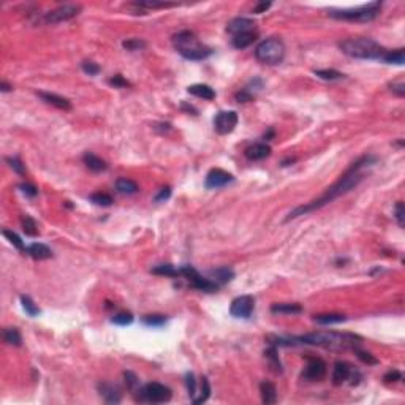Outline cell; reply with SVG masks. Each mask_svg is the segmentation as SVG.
Segmentation results:
<instances>
[{
  "label": "cell",
  "instance_id": "obj_34",
  "mask_svg": "<svg viewBox=\"0 0 405 405\" xmlns=\"http://www.w3.org/2000/svg\"><path fill=\"white\" fill-rule=\"evenodd\" d=\"M21 302H22V309L26 310V314L30 315V317H37L40 315V307L37 306V304L30 299V296H21Z\"/></svg>",
  "mask_w": 405,
  "mask_h": 405
},
{
  "label": "cell",
  "instance_id": "obj_40",
  "mask_svg": "<svg viewBox=\"0 0 405 405\" xmlns=\"http://www.w3.org/2000/svg\"><path fill=\"white\" fill-rule=\"evenodd\" d=\"M185 385H187V391H189V396L192 397V401L197 397L198 394V388H197V378H195L193 373H187L185 375Z\"/></svg>",
  "mask_w": 405,
  "mask_h": 405
},
{
  "label": "cell",
  "instance_id": "obj_12",
  "mask_svg": "<svg viewBox=\"0 0 405 405\" xmlns=\"http://www.w3.org/2000/svg\"><path fill=\"white\" fill-rule=\"evenodd\" d=\"M326 367H328V365H326V363L320 360V358L309 356L307 365L302 372V378L307 381H320L326 375Z\"/></svg>",
  "mask_w": 405,
  "mask_h": 405
},
{
  "label": "cell",
  "instance_id": "obj_35",
  "mask_svg": "<svg viewBox=\"0 0 405 405\" xmlns=\"http://www.w3.org/2000/svg\"><path fill=\"white\" fill-rule=\"evenodd\" d=\"M90 201H92L95 206H103V207L111 206L113 202H114L111 195H108V193H101V192H97V193L90 195Z\"/></svg>",
  "mask_w": 405,
  "mask_h": 405
},
{
  "label": "cell",
  "instance_id": "obj_20",
  "mask_svg": "<svg viewBox=\"0 0 405 405\" xmlns=\"http://www.w3.org/2000/svg\"><path fill=\"white\" fill-rule=\"evenodd\" d=\"M82 162L90 171H93V173H101V171H105L108 168L106 162L101 160L100 157H97V155L92 152H85L82 155Z\"/></svg>",
  "mask_w": 405,
  "mask_h": 405
},
{
  "label": "cell",
  "instance_id": "obj_25",
  "mask_svg": "<svg viewBox=\"0 0 405 405\" xmlns=\"http://www.w3.org/2000/svg\"><path fill=\"white\" fill-rule=\"evenodd\" d=\"M272 314H282V315H296L302 312V307L299 304H288V302H282V304H274L271 307Z\"/></svg>",
  "mask_w": 405,
  "mask_h": 405
},
{
  "label": "cell",
  "instance_id": "obj_17",
  "mask_svg": "<svg viewBox=\"0 0 405 405\" xmlns=\"http://www.w3.org/2000/svg\"><path fill=\"white\" fill-rule=\"evenodd\" d=\"M37 95L40 97L43 101H46L48 105H52L59 108V110H72V103L60 95H56V93H51V92H37Z\"/></svg>",
  "mask_w": 405,
  "mask_h": 405
},
{
  "label": "cell",
  "instance_id": "obj_44",
  "mask_svg": "<svg viewBox=\"0 0 405 405\" xmlns=\"http://www.w3.org/2000/svg\"><path fill=\"white\" fill-rule=\"evenodd\" d=\"M81 68H82V72L84 73H87L89 76H95L100 73V67L95 64V62H92V60H85L81 64Z\"/></svg>",
  "mask_w": 405,
  "mask_h": 405
},
{
  "label": "cell",
  "instance_id": "obj_54",
  "mask_svg": "<svg viewBox=\"0 0 405 405\" xmlns=\"http://www.w3.org/2000/svg\"><path fill=\"white\" fill-rule=\"evenodd\" d=\"M271 2H260V3H256V6L253 8V13L255 14H260V13H264L266 10H269L271 8Z\"/></svg>",
  "mask_w": 405,
  "mask_h": 405
},
{
  "label": "cell",
  "instance_id": "obj_11",
  "mask_svg": "<svg viewBox=\"0 0 405 405\" xmlns=\"http://www.w3.org/2000/svg\"><path fill=\"white\" fill-rule=\"evenodd\" d=\"M253 309H255L253 296L244 294V296H238L236 299H233L231 307H230V314L236 318H248L252 315Z\"/></svg>",
  "mask_w": 405,
  "mask_h": 405
},
{
  "label": "cell",
  "instance_id": "obj_29",
  "mask_svg": "<svg viewBox=\"0 0 405 405\" xmlns=\"http://www.w3.org/2000/svg\"><path fill=\"white\" fill-rule=\"evenodd\" d=\"M209 396H211V385H209V380L206 377H201L200 378V393L197 394V397L192 401L193 404H202L209 399Z\"/></svg>",
  "mask_w": 405,
  "mask_h": 405
},
{
  "label": "cell",
  "instance_id": "obj_15",
  "mask_svg": "<svg viewBox=\"0 0 405 405\" xmlns=\"http://www.w3.org/2000/svg\"><path fill=\"white\" fill-rule=\"evenodd\" d=\"M244 155L252 162L264 160L271 155V147L266 143H255V144L247 147V149L244 151Z\"/></svg>",
  "mask_w": 405,
  "mask_h": 405
},
{
  "label": "cell",
  "instance_id": "obj_33",
  "mask_svg": "<svg viewBox=\"0 0 405 405\" xmlns=\"http://www.w3.org/2000/svg\"><path fill=\"white\" fill-rule=\"evenodd\" d=\"M21 225H22V230H24V233H26L27 236H32L34 238V236L38 235V225H37V222L30 215H22Z\"/></svg>",
  "mask_w": 405,
  "mask_h": 405
},
{
  "label": "cell",
  "instance_id": "obj_55",
  "mask_svg": "<svg viewBox=\"0 0 405 405\" xmlns=\"http://www.w3.org/2000/svg\"><path fill=\"white\" fill-rule=\"evenodd\" d=\"M0 89H2V92H10L13 87H11L10 84H6L5 81H2V82H0Z\"/></svg>",
  "mask_w": 405,
  "mask_h": 405
},
{
  "label": "cell",
  "instance_id": "obj_13",
  "mask_svg": "<svg viewBox=\"0 0 405 405\" xmlns=\"http://www.w3.org/2000/svg\"><path fill=\"white\" fill-rule=\"evenodd\" d=\"M235 181L233 174H230L228 171H223L220 168H214L206 174V187L207 189H220V187H225L227 184Z\"/></svg>",
  "mask_w": 405,
  "mask_h": 405
},
{
  "label": "cell",
  "instance_id": "obj_36",
  "mask_svg": "<svg viewBox=\"0 0 405 405\" xmlns=\"http://www.w3.org/2000/svg\"><path fill=\"white\" fill-rule=\"evenodd\" d=\"M315 76H318L320 80L324 81H337L344 78V73L337 72V70H315Z\"/></svg>",
  "mask_w": 405,
  "mask_h": 405
},
{
  "label": "cell",
  "instance_id": "obj_47",
  "mask_svg": "<svg viewBox=\"0 0 405 405\" xmlns=\"http://www.w3.org/2000/svg\"><path fill=\"white\" fill-rule=\"evenodd\" d=\"M396 220L399 223V227H404L405 225V207L402 201H399L396 204Z\"/></svg>",
  "mask_w": 405,
  "mask_h": 405
},
{
  "label": "cell",
  "instance_id": "obj_21",
  "mask_svg": "<svg viewBox=\"0 0 405 405\" xmlns=\"http://www.w3.org/2000/svg\"><path fill=\"white\" fill-rule=\"evenodd\" d=\"M256 38H258V34L255 32H244V34H238V35H235L231 38V44L235 46L236 49H245V48H248V46H250Z\"/></svg>",
  "mask_w": 405,
  "mask_h": 405
},
{
  "label": "cell",
  "instance_id": "obj_50",
  "mask_svg": "<svg viewBox=\"0 0 405 405\" xmlns=\"http://www.w3.org/2000/svg\"><path fill=\"white\" fill-rule=\"evenodd\" d=\"M19 189H21L22 193L27 195V197H30V198H35L37 195H38V189H37V187L32 185V184H29V182L21 184V185H19Z\"/></svg>",
  "mask_w": 405,
  "mask_h": 405
},
{
  "label": "cell",
  "instance_id": "obj_4",
  "mask_svg": "<svg viewBox=\"0 0 405 405\" xmlns=\"http://www.w3.org/2000/svg\"><path fill=\"white\" fill-rule=\"evenodd\" d=\"M173 44L176 51L181 54L184 59L189 60H204L209 56H212V49L209 46L202 44L197 35L190 30H182L173 37Z\"/></svg>",
  "mask_w": 405,
  "mask_h": 405
},
{
  "label": "cell",
  "instance_id": "obj_37",
  "mask_svg": "<svg viewBox=\"0 0 405 405\" xmlns=\"http://www.w3.org/2000/svg\"><path fill=\"white\" fill-rule=\"evenodd\" d=\"M2 235L10 241V243L18 248L19 252H26L27 250V247H24V243H22V239L16 235L14 231L11 230H2Z\"/></svg>",
  "mask_w": 405,
  "mask_h": 405
},
{
  "label": "cell",
  "instance_id": "obj_38",
  "mask_svg": "<svg viewBox=\"0 0 405 405\" xmlns=\"http://www.w3.org/2000/svg\"><path fill=\"white\" fill-rule=\"evenodd\" d=\"M143 323L147 326H163L166 323V317L162 314H152V315H144Z\"/></svg>",
  "mask_w": 405,
  "mask_h": 405
},
{
  "label": "cell",
  "instance_id": "obj_24",
  "mask_svg": "<svg viewBox=\"0 0 405 405\" xmlns=\"http://www.w3.org/2000/svg\"><path fill=\"white\" fill-rule=\"evenodd\" d=\"M264 358H266V361L269 364L271 370H274L276 373H282V363L279 360V355H277V348L276 345H271L269 348L264 350Z\"/></svg>",
  "mask_w": 405,
  "mask_h": 405
},
{
  "label": "cell",
  "instance_id": "obj_22",
  "mask_svg": "<svg viewBox=\"0 0 405 405\" xmlns=\"http://www.w3.org/2000/svg\"><path fill=\"white\" fill-rule=\"evenodd\" d=\"M187 92L192 93V95L202 98V100H214L215 98V90L207 84H193L190 85Z\"/></svg>",
  "mask_w": 405,
  "mask_h": 405
},
{
  "label": "cell",
  "instance_id": "obj_46",
  "mask_svg": "<svg viewBox=\"0 0 405 405\" xmlns=\"http://www.w3.org/2000/svg\"><path fill=\"white\" fill-rule=\"evenodd\" d=\"M356 352V356L360 358V360L364 363V364H367V365H375V364H378V360L377 358H373L370 353H367V352H361V350H355Z\"/></svg>",
  "mask_w": 405,
  "mask_h": 405
},
{
  "label": "cell",
  "instance_id": "obj_51",
  "mask_svg": "<svg viewBox=\"0 0 405 405\" xmlns=\"http://www.w3.org/2000/svg\"><path fill=\"white\" fill-rule=\"evenodd\" d=\"M253 100H255V95H252V93L245 89H241L236 93V101H239V103H247V101H253Z\"/></svg>",
  "mask_w": 405,
  "mask_h": 405
},
{
  "label": "cell",
  "instance_id": "obj_45",
  "mask_svg": "<svg viewBox=\"0 0 405 405\" xmlns=\"http://www.w3.org/2000/svg\"><path fill=\"white\" fill-rule=\"evenodd\" d=\"M6 163H10L13 171H16L18 174H26V166L22 165V162L18 157H6Z\"/></svg>",
  "mask_w": 405,
  "mask_h": 405
},
{
  "label": "cell",
  "instance_id": "obj_3",
  "mask_svg": "<svg viewBox=\"0 0 405 405\" xmlns=\"http://www.w3.org/2000/svg\"><path fill=\"white\" fill-rule=\"evenodd\" d=\"M340 51L347 54L348 57L353 59H383V56L388 52L380 43H377L372 38H348L339 43Z\"/></svg>",
  "mask_w": 405,
  "mask_h": 405
},
{
  "label": "cell",
  "instance_id": "obj_16",
  "mask_svg": "<svg viewBox=\"0 0 405 405\" xmlns=\"http://www.w3.org/2000/svg\"><path fill=\"white\" fill-rule=\"evenodd\" d=\"M189 282L190 285L195 288V290H198V291H204V293H215L217 290H219V284H215L214 280L211 279H204L202 276H200V272L198 274H195L192 279H189Z\"/></svg>",
  "mask_w": 405,
  "mask_h": 405
},
{
  "label": "cell",
  "instance_id": "obj_27",
  "mask_svg": "<svg viewBox=\"0 0 405 405\" xmlns=\"http://www.w3.org/2000/svg\"><path fill=\"white\" fill-rule=\"evenodd\" d=\"M116 190L122 195H133L139 189H138V184L135 181H131V179H127V177H121L116 181Z\"/></svg>",
  "mask_w": 405,
  "mask_h": 405
},
{
  "label": "cell",
  "instance_id": "obj_1",
  "mask_svg": "<svg viewBox=\"0 0 405 405\" xmlns=\"http://www.w3.org/2000/svg\"><path fill=\"white\" fill-rule=\"evenodd\" d=\"M375 162H377V159L373 157V155H363V157H360L356 162L352 163V166H350L345 171V173L339 177L337 182H334L329 187V189L324 190V193L322 195L320 198L310 201V202H307V204H302V206L294 207L293 211L286 215L285 222H290L293 219H298V217H301V215H306L309 212L318 211V209H322L326 204H329V202L334 201L336 198H339V197H342V195L348 193L350 190H353L355 187L364 179L363 169L372 166Z\"/></svg>",
  "mask_w": 405,
  "mask_h": 405
},
{
  "label": "cell",
  "instance_id": "obj_39",
  "mask_svg": "<svg viewBox=\"0 0 405 405\" xmlns=\"http://www.w3.org/2000/svg\"><path fill=\"white\" fill-rule=\"evenodd\" d=\"M111 322L114 324H119V326H127V324L133 323V315H131L130 312H119L111 318Z\"/></svg>",
  "mask_w": 405,
  "mask_h": 405
},
{
  "label": "cell",
  "instance_id": "obj_43",
  "mask_svg": "<svg viewBox=\"0 0 405 405\" xmlns=\"http://www.w3.org/2000/svg\"><path fill=\"white\" fill-rule=\"evenodd\" d=\"M123 378H125L127 388L130 389V391H136V389L139 388V380L133 372H125L123 373Z\"/></svg>",
  "mask_w": 405,
  "mask_h": 405
},
{
  "label": "cell",
  "instance_id": "obj_53",
  "mask_svg": "<svg viewBox=\"0 0 405 405\" xmlns=\"http://www.w3.org/2000/svg\"><path fill=\"white\" fill-rule=\"evenodd\" d=\"M383 380L386 381V383H391V381H399V380H402V373L399 370H396V369L389 370L388 373H385Z\"/></svg>",
  "mask_w": 405,
  "mask_h": 405
},
{
  "label": "cell",
  "instance_id": "obj_10",
  "mask_svg": "<svg viewBox=\"0 0 405 405\" xmlns=\"http://www.w3.org/2000/svg\"><path fill=\"white\" fill-rule=\"evenodd\" d=\"M239 116L236 111H220L214 119V128L219 135H228L236 128Z\"/></svg>",
  "mask_w": 405,
  "mask_h": 405
},
{
  "label": "cell",
  "instance_id": "obj_31",
  "mask_svg": "<svg viewBox=\"0 0 405 405\" xmlns=\"http://www.w3.org/2000/svg\"><path fill=\"white\" fill-rule=\"evenodd\" d=\"M2 336H3V340L8 345L21 347V344H22V337H21V334L16 328H5L3 332H2Z\"/></svg>",
  "mask_w": 405,
  "mask_h": 405
},
{
  "label": "cell",
  "instance_id": "obj_42",
  "mask_svg": "<svg viewBox=\"0 0 405 405\" xmlns=\"http://www.w3.org/2000/svg\"><path fill=\"white\" fill-rule=\"evenodd\" d=\"M133 5L139 6V8H169V6H174V3L166 2H136Z\"/></svg>",
  "mask_w": 405,
  "mask_h": 405
},
{
  "label": "cell",
  "instance_id": "obj_19",
  "mask_svg": "<svg viewBox=\"0 0 405 405\" xmlns=\"http://www.w3.org/2000/svg\"><path fill=\"white\" fill-rule=\"evenodd\" d=\"M27 255H30L32 258L35 260H48V258H52V250L44 244H40V243H34L27 247L26 250Z\"/></svg>",
  "mask_w": 405,
  "mask_h": 405
},
{
  "label": "cell",
  "instance_id": "obj_30",
  "mask_svg": "<svg viewBox=\"0 0 405 405\" xmlns=\"http://www.w3.org/2000/svg\"><path fill=\"white\" fill-rule=\"evenodd\" d=\"M386 64H391V65H404L405 64V49H396V51H388L383 59Z\"/></svg>",
  "mask_w": 405,
  "mask_h": 405
},
{
  "label": "cell",
  "instance_id": "obj_28",
  "mask_svg": "<svg viewBox=\"0 0 405 405\" xmlns=\"http://www.w3.org/2000/svg\"><path fill=\"white\" fill-rule=\"evenodd\" d=\"M314 320L318 324H337V323H344L347 320V317L342 314H318L314 317Z\"/></svg>",
  "mask_w": 405,
  "mask_h": 405
},
{
  "label": "cell",
  "instance_id": "obj_41",
  "mask_svg": "<svg viewBox=\"0 0 405 405\" xmlns=\"http://www.w3.org/2000/svg\"><path fill=\"white\" fill-rule=\"evenodd\" d=\"M123 48H125L127 51H139V49L146 48V41L139 40V38H130V40L123 41Z\"/></svg>",
  "mask_w": 405,
  "mask_h": 405
},
{
  "label": "cell",
  "instance_id": "obj_18",
  "mask_svg": "<svg viewBox=\"0 0 405 405\" xmlns=\"http://www.w3.org/2000/svg\"><path fill=\"white\" fill-rule=\"evenodd\" d=\"M100 394L105 399L106 404H119L121 402V391L118 386H114L111 383H101L98 385Z\"/></svg>",
  "mask_w": 405,
  "mask_h": 405
},
{
  "label": "cell",
  "instance_id": "obj_49",
  "mask_svg": "<svg viewBox=\"0 0 405 405\" xmlns=\"http://www.w3.org/2000/svg\"><path fill=\"white\" fill-rule=\"evenodd\" d=\"M171 197V187H162V189L159 190V193L154 197V201L155 202H163V201H166L168 198Z\"/></svg>",
  "mask_w": 405,
  "mask_h": 405
},
{
  "label": "cell",
  "instance_id": "obj_5",
  "mask_svg": "<svg viewBox=\"0 0 405 405\" xmlns=\"http://www.w3.org/2000/svg\"><path fill=\"white\" fill-rule=\"evenodd\" d=\"M381 10V2H370L367 5L356 6L347 10H329L328 16L340 21H355V22H369L375 19Z\"/></svg>",
  "mask_w": 405,
  "mask_h": 405
},
{
  "label": "cell",
  "instance_id": "obj_14",
  "mask_svg": "<svg viewBox=\"0 0 405 405\" xmlns=\"http://www.w3.org/2000/svg\"><path fill=\"white\" fill-rule=\"evenodd\" d=\"M228 34H231L233 37L238 34H244V32H253L255 30V22L248 18H235L228 22L227 26Z\"/></svg>",
  "mask_w": 405,
  "mask_h": 405
},
{
  "label": "cell",
  "instance_id": "obj_2",
  "mask_svg": "<svg viewBox=\"0 0 405 405\" xmlns=\"http://www.w3.org/2000/svg\"><path fill=\"white\" fill-rule=\"evenodd\" d=\"M290 345H314L328 350H356L363 344V337L352 332H337V331H315L306 336L288 337Z\"/></svg>",
  "mask_w": 405,
  "mask_h": 405
},
{
  "label": "cell",
  "instance_id": "obj_26",
  "mask_svg": "<svg viewBox=\"0 0 405 405\" xmlns=\"http://www.w3.org/2000/svg\"><path fill=\"white\" fill-rule=\"evenodd\" d=\"M211 277L214 279V282L215 284H228L233 280V277H235V272H233V269L227 268V266H223V268H217L214 271H211Z\"/></svg>",
  "mask_w": 405,
  "mask_h": 405
},
{
  "label": "cell",
  "instance_id": "obj_6",
  "mask_svg": "<svg viewBox=\"0 0 405 405\" xmlns=\"http://www.w3.org/2000/svg\"><path fill=\"white\" fill-rule=\"evenodd\" d=\"M255 57L264 65H279L285 57V44L277 37L266 38L255 48Z\"/></svg>",
  "mask_w": 405,
  "mask_h": 405
},
{
  "label": "cell",
  "instance_id": "obj_8",
  "mask_svg": "<svg viewBox=\"0 0 405 405\" xmlns=\"http://www.w3.org/2000/svg\"><path fill=\"white\" fill-rule=\"evenodd\" d=\"M361 380V373L360 370H356L352 364H348L345 361H337L334 364V370H332V383L336 386L340 385H358Z\"/></svg>",
  "mask_w": 405,
  "mask_h": 405
},
{
  "label": "cell",
  "instance_id": "obj_23",
  "mask_svg": "<svg viewBox=\"0 0 405 405\" xmlns=\"http://www.w3.org/2000/svg\"><path fill=\"white\" fill-rule=\"evenodd\" d=\"M260 393H261V401L266 405H272L277 402V388L271 383V381H263L260 385Z\"/></svg>",
  "mask_w": 405,
  "mask_h": 405
},
{
  "label": "cell",
  "instance_id": "obj_52",
  "mask_svg": "<svg viewBox=\"0 0 405 405\" xmlns=\"http://www.w3.org/2000/svg\"><path fill=\"white\" fill-rule=\"evenodd\" d=\"M389 87H391V90L396 93V95H399V97H404V95H405V82H404V81L391 82V84H389Z\"/></svg>",
  "mask_w": 405,
  "mask_h": 405
},
{
  "label": "cell",
  "instance_id": "obj_9",
  "mask_svg": "<svg viewBox=\"0 0 405 405\" xmlns=\"http://www.w3.org/2000/svg\"><path fill=\"white\" fill-rule=\"evenodd\" d=\"M81 5L76 3H67V5H60L57 6L56 10H51L48 13L43 14L41 22L44 24H57V22H64V21H70L76 18L81 11Z\"/></svg>",
  "mask_w": 405,
  "mask_h": 405
},
{
  "label": "cell",
  "instance_id": "obj_32",
  "mask_svg": "<svg viewBox=\"0 0 405 405\" xmlns=\"http://www.w3.org/2000/svg\"><path fill=\"white\" fill-rule=\"evenodd\" d=\"M152 274L157 276H166V277H179L181 276V269L174 268L173 264H159L152 269Z\"/></svg>",
  "mask_w": 405,
  "mask_h": 405
},
{
  "label": "cell",
  "instance_id": "obj_48",
  "mask_svg": "<svg viewBox=\"0 0 405 405\" xmlns=\"http://www.w3.org/2000/svg\"><path fill=\"white\" fill-rule=\"evenodd\" d=\"M108 82H110L111 85H114V87H121V89H122V87H130V82H128L122 75H116V76H113Z\"/></svg>",
  "mask_w": 405,
  "mask_h": 405
},
{
  "label": "cell",
  "instance_id": "obj_7",
  "mask_svg": "<svg viewBox=\"0 0 405 405\" xmlns=\"http://www.w3.org/2000/svg\"><path fill=\"white\" fill-rule=\"evenodd\" d=\"M136 401L147 402V404H165L171 399V389L157 381L147 383L144 386H139L136 391Z\"/></svg>",
  "mask_w": 405,
  "mask_h": 405
},
{
  "label": "cell",
  "instance_id": "obj_56",
  "mask_svg": "<svg viewBox=\"0 0 405 405\" xmlns=\"http://www.w3.org/2000/svg\"><path fill=\"white\" fill-rule=\"evenodd\" d=\"M272 136H274V130H269L268 133H264V139H266V141H269V138Z\"/></svg>",
  "mask_w": 405,
  "mask_h": 405
}]
</instances>
